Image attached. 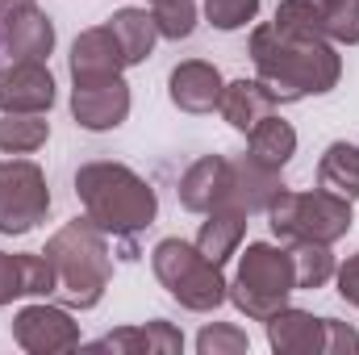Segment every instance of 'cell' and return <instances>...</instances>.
I'll return each instance as SVG.
<instances>
[{
  "label": "cell",
  "mask_w": 359,
  "mask_h": 355,
  "mask_svg": "<svg viewBox=\"0 0 359 355\" xmlns=\"http://www.w3.org/2000/svg\"><path fill=\"white\" fill-rule=\"evenodd\" d=\"M251 63H255V80L276 96V105L322 96L343 80V59L334 42L280 29L276 21L251 34Z\"/></svg>",
  "instance_id": "6da1fadb"
},
{
  "label": "cell",
  "mask_w": 359,
  "mask_h": 355,
  "mask_svg": "<svg viewBox=\"0 0 359 355\" xmlns=\"http://www.w3.org/2000/svg\"><path fill=\"white\" fill-rule=\"evenodd\" d=\"M76 196L109 239H138L159 217V196L151 180H142L134 168L113 159L84 163L76 172Z\"/></svg>",
  "instance_id": "7a4b0ae2"
},
{
  "label": "cell",
  "mask_w": 359,
  "mask_h": 355,
  "mask_svg": "<svg viewBox=\"0 0 359 355\" xmlns=\"http://www.w3.org/2000/svg\"><path fill=\"white\" fill-rule=\"evenodd\" d=\"M50 267H55V297L67 309H96L109 280H113V255H109V234L84 217H72L63 230L50 234L46 251H42Z\"/></svg>",
  "instance_id": "3957f363"
},
{
  "label": "cell",
  "mask_w": 359,
  "mask_h": 355,
  "mask_svg": "<svg viewBox=\"0 0 359 355\" xmlns=\"http://www.w3.org/2000/svg\"><path fill=\"white\" fill-rule=\"evenodd\" d=\"M355 213H351V201L347 196H334L326 188H284L268 209V226L271 234L292 247V243H339L347 239Z\"/></svg>",
  "instance_id": "277c9868"
},
{
  "label": "cell",
  "mask_w": 359,
  "mask_h": 355,
  "mask_svg": "<svg viewBox=\"0 0 359 355\" xmlns=\"http://www.w3.org/2000/svg\"><path fill=\"white\" fill-rule=\"evenodd\" d=\"M151 272L155 280L168 288V297L180 301L184 309L192 314H213L230 301V284L222 276V267L209 264L196 243H184V239H163L155 243L151 251Z\"/></svg>",
  "instance_id": "5b68a950"
},
{
  "label": "cell",
  "mask_w": 359,
  "mask_h": 355,
  "mask_svg": "<svg viewBox=\"0 0 359 355\" xmlns=\"http://www.w3.org/2000/svg\"><path fill=\"white\" fill-rule=\"evenodd\" d=\"M297 293V276L288 247H271V243H247L238 272L230 280V301L238 314H247L251 322H268L276 309L288 305V297Z\"/></svg>",
  "instance_id": "8992f818"
},
{
  "label": "cell",
  "mask_w": 359,
  "mask_h": 355,
  "mask_svg": "<svg viewBox=\"0 0 359 355\" xmlns=\"http://www.w3.org/2000/svg\"><path fill=\"white\" fill-rule=\"evenodd\" d=\"M50 213L46 172L34 159H0V234H29Z\"/></svg>",
  "instance_id": "52a82bcc"
},
{
  "label": "cell",
  "mask_w": 359,
  "mask_h": 355,
  "mask_svg": "<svg viewBox=\"0 0 359 355\" xmlns=\"http://www.w3.org/2000/svg\"><path fill=\"white\" fill-rule=\"evenodd\" d=\"M13 343L29 355H55L84 347L80 322L72 318V309L67 305H46V301H34L13 318Z\"/></svg>",
  "instance_id": "ba28073f"
},
{
  "label": "cell",
  "mask_w": 359,
  "mask_h": 355,
  "mask_svg": "<svg viewBox=\"0 0 359 355\" xmlns=\"http://www.w3.org/2000/svg\"><path fill=\"white\" fill-rule=\"evenodd\" d=\"M130 84L121 76H104V80H80L72 88V117L80 130L92 134H104V130H117L126 117H130Z\"/></svg>",
  "instance_id": "9c48e42d"
},
{
  "label": "cell",
  "mask_w": 359,
  "mask_h": 355,
  "mask_svg": "<svg viewBox=\"0 0 359 355\" xmlns=\"http://www.w3.org/2000/svg\"><path fill=\"white\" fill-rule=\"evenodd\" d=\"M55 105V76L46 63H13L0 72V113H50Z\"/></svg>",
  "instance_id": "30bf717a"
},
{
  "label": "cell",
  "mask_w": 359,
  "mask_h": 355,
  "mask_svg": "<svg viewBox=\"0 0 359 355\" xmlns=\"http://www.w3.org/2000/svg\"><path fill=\"white\" fill-rule=\"evenodd\" d=\"M222 88H226L222 72H217L213 63H205V59H184V63L172 67V76H168V96H172V105H176L180 113H196V117L217 109Z\"/></svg>",
  "instance_id": "8fae6325"
},
{
  "label": "cell",
  "mask_w": 359,
  "mask_h": 355,
  "mask_svg": "<svg viewBox=\"0 0 359 355\" xmlns=\"http://www.w3.org/2000/svg\"><path fill=\"white\" fill-rule=\"evenodd\" d=\"M180 205L188 213H213L230 201V159L226 155H201L180 176Z\"/></svg>",
  "instance_id": "7c38bea8"
},
{
  "label": "cell",
  "mask_w": 359,
  "mask_h": 355,
  "mask_svg": "<svg viewBox=\"0 0 359 355\" xmlns=\"http://www.w3.org/2000/svg\"><path fill=\"white\" fill-rule=\"evenodd\" d=\"M0 34H4V55H8L13 63H25V59L46 63L50 51H55V21H50L38 4H29V8H21V13H13V17H4V21H0Z\"/></svg>",
  "instance_id": "4fadbf2b"
},
{
  "label": "cell",
  "mask_w": 359,
  "mask_h": 355,
  "mask_svg": "<svg viewBox=\"0 0 359 355\" xmlns=\"http://www.w3.org/2000/svg\"><path fill=\"white\" fill-rule=\"evenodd\" d=\"M67 67H72V80L80 84V80L121 76L130 63H126V55H121V46H117L113 29H109V21H104V25H92V29H84V34L72 42Z\"/></svg>",
  "instance_id": "5bb4252c"
},
{
  "label": "cell",
  "mask_w": 359,
  "mask_h": 355,
  "mask_svg": "<svg viewBox=\"0 0 359 355\" xmlns=\"http://www.w3.org/2000/svg\"><path fill=\"white\" fill-rule=\"evenodd\" d=\"M268 343L280 355H326V318H313L309 309H276L268 322Z\"/></svg>",
  "instance_id": "9a60e30c"
},
{
  "label": "cell",
  "mask_w": 359,
  "mask_h": 355,
  "mask_svg": "<svg viewBox=\"0 0 359 355\" xmlns=\"http://www.w3.org/2000/svg\"><path fill=\"white\" fill-rule=\"evenodd\" d=\"M284 192V180L280 172H271L264 163H255L251 155H234L230 159V201L234 209H243L247 217L251 213H268L271 201Z\"/></svg>",
  "instance_id": "2e32d148"
},
{
  "label": "cell",
  "mask_w": 359,
  "mask_h": 355,
  "mask_svg": "<svg viewBox=\"0 0 359 355\" xmlns=\"http://www.w3.org/2000/svg\"><path fill=\"white\" fill-rule=\"evenodd\" d=\"M50 293H55V267L46 255L0 251V305H13L17 297H50Z\"/></svg>",
  "instance_id": "e0dca14e"
},
{
  "label": "cell",
  "mask_w": 359,
  "mask_h": 355,
  "mask_svg": "<svg viewBox=\"0 0 359 355\" xmlns=\"http://www.w3.org/2000/svg\"><path fill=\"white\" fill-rule=\"evenodd\" d=\"M92 351H117V355H176L184 351V335H180L172 322L155 318L147 326H126V330H113L104 339L88 343Z\"/></svg>",
  "instance_id": "ac0fdd59"
},
{
  "label": "cell",
  "mask_w": 359,
  "mask_h": 355,
  "mask_svg": "<svg viewBox=\"0 0 359 355\" xmlns=\"http://www.w3.org/2000/svg\"><path fill=\"white\" fill-rule=\"evenodd\" d=\"M243 239H247V213L234 209V205H222V209L205 213V222H201V230H196V251H201L209 264L226 267L230 255H238Z\"/></svg>",
  "instance_id": "d6986e66"
},
{
  "label": "cell",
  "mask_w": 359,
  "mask_h": 355,
  "mask_svg": "<svg viewBox=\"0 0 359 355\" xmlns=\"http://www.w3.org/2000/svg\"><path fill=\"white\" fill-rule=\"evenodd\" d=\"M280 105H276V96H271L259 80H234V84H226L222 88V100H217V113L234 126V130H255L264 117H271Z\"/></svg>",
  "instance_id": "ffe728a7"
},
{
  "label": "cell",
  "mask_w": 359,
  "mask_h": 355,
  "mask_svg": "<svg viewBox=\"0 0 359 355\" xmlns=\"http://www.w3.org/2000/svg\"><path fill=\"white\" fill-rule=\"evenodd\" d=\"M247 155H251L255 163L271 168V172H284L288 159L297 155V130H292L280 113H271V117H264L255 130H247Z\"/></svg>",
  "instance_id": "44dd1931"
},
{
  "label": "cell",
  "mask_w": 359,
  "mask_h": 355,
  "mask_svg": "<svg viewBox=\"0 0 359 355\" xmlns=\"http://www.w3.org/2000/svg\"><path fill=\"white\" fill-rule=\"evenodd\" d=\"M109 29H113V38H117V46H121V55H126L130 67L147 63L151 51H155V42H159L155 17H151L147 8H134V4H130V8H117V13L109 17Z\"/></svg>",
  "instance_id": "7402d4cb"
},
{
  "label": "cell",
  "mask_w": 359,
  "mask_h": 355,
  "mask_svg": "<svg viewBox=\"0 0 359 355\" xmlns=\"http://www.w3.org/2000/svg\"><path fill=\"white\" fill-rule=\"evenodd\" d=\"M318 188L334 192V196H347L351 205L359 201V147L355 142H330L322 151V163H318Z\"/></svg>",
  "instance_id": "603a6c76"
},
{
  "label": "cell",
  "mask_w": 359,
  "mask_h": 355,
  "mask_svg": "<svg viewBox=\"0 0 359 355\" xmlns=\"http://www.w3.org/2000/svg\"><path fill=\"white\" fill-rule=\"evenodd\" d=\"M50 138L46 113H0V155H34Z\"/></svg>",
  "instance_id": "cb8c5ba5"
},
{
  "label": "cell",
  "mask_w": 359,
  "mask_h": 355,
  "mask_svg": "<svg viewBox=\"0 0 359 355\" xmlns=\"http://www.w3.org/2000/svg\"><path fill=\"white\" fill-rule=\"evenodd\" d=\"M288 260H292V276H297V288H322L326 280H334V255L326 243H292L288 247Z\"/></svg>",
  "instance_id": "d4e9b609"
},
{
  "label": "cell",
  "mask_w": 359,
  "mask_h": 355,
  "mask_svg": "<svg viewBox=\"0 0 359 355\" xmlns=\"http://www.w3.org/2000/svg\"><path fill=\"white\" fill-rule=\"evenodd\" d=\"M330 4H334V0H280L276 25H280V29H292V34L322 38L326 17H330Z\"/></svg>",
  "instance_id": "484cf974"
},
{
  "label": "cell",
  "mask_w": 359,
  "mask_h": 355,
  "mask_svg": "<svg viewBox=\"0 0 359 355\" xmlns=\"http://www.w3.org/2000/svg\"><path fill=\"white\" fill-rule=\"evenodd\" d=\"M196 0H155L151 4V17H155V29H159V38H168V42H184V38H192V29H196Z\"/></svg>",
  "instance_id": "4316f807"
},
{
  "label": "cell",
  "mask_w": 359,
  "mask_h": 355,
  "mask_svg": "<svg viewBox=\"0 0 359 355\" xmlns=\"http://www.w3.org/2000/svg\"><path fill=\"white\" fill-rule=\"evenodd\" d=\"M196 351L201 355H247L251 351V339L243 326L234 322H209L201 335H196Z\"/></svg>",
  "instance_id": "83f0119b"
},
{
  "label": "cell",
  "mask_w": 359,
  "mask_h": 355,
  "mask_svg": "<svg viewBox=\"0 0 359 355\" xmlns=\"http://www.w3.org/2000/svg\"><path fill=\"white\" fill-rule=\"evenodd\" d=\"M205 17H209L213 29L234 34V29H243L259 17V0H205Z\"/></svg>",
  "instance_id": "f1b7e54d"
},
{
  "label": "cell",
  "mask_w": 359,
  "mask_h": 355,
  "mask_svg": "<svg viewBox=\"0 0 359 355\" xmlns=\"http://www.w3.org/2000/svg\"><path fill=\"white\" fill-rule=\"evenodd\" d=\"M322 38L334 46H359V0H334L330 4Z\"/></svg>",
  "instance_id": "f546056e"
},
{
  "label": "cell",
  "mask_w": 359,
  "mask_h": 355,
  "mask_svg": "<svg viewBox=\"0 0 359 355\" xmlns=\"http://www.w3.org/2000/svg\"><path fill=\"white\" fill-rule=\"evenodd\" d=\"M359 351V330L339 322V318H326V355H355Z\"/></svg>",
  "instance_id": "4dcf8cb0"
},
{
  "label": "cell",
  "mask_w": 359,
  "mask_h": 355,
  "mask_svg": "<svg viewBox=\"0 0 359 355\" xmlns=\"http://www.w3.org/2000/svg\"><path fill=\"white\" fill-rule=\"evenodd\" d=\"M334 280H339V297H343L347 305H355V309H359V251L339 267V272H334Z\"/></svg>",
  "instance_id": "1f68e13d"
},
{
  "label": "cell",
  "mask_w": 359,
  "mask_h": 355,
  "mask_svg": "<svg viewBox=\"0 0 359 355\" xmlns=\"http://www.w3.org/2000/svg\"><path fill=\"white\" fill-rule=\"evenodd\" d=\"M34 0H0V21L4 17H13V13H21V8H29Z\"/></svg>",
  "instance_id": "d6a6232c"
},
{
  "label": "cell",
  "mask_w": 359,
  "mask_h": 355,
  "mask_svg": "<svg viewBox=\"0 0 359 355\" xmlns=\"http://www.w3.org/2000/svg\"><path fill=\"white\" fill-rule=\"evenodd\" d=\"M0 59H4V34H0ZM0 72H4V67H0Z\"/></svg>",
  "instance_id": "836d02e7"
},
{
  "label": "cell",
  "mask_w": 359,
  "mask_h": 355,
  "mask_svg": "<svg viewBox=\"0 0 359 355\" xmlns=\"http://www.w3.org/2000/svg\"><path fill=\"white\" fill-rule=\"evenodd\" d=\"M151 4H155V0H151Z\"/></svg>",
  "instance_id": "e575fe53"
}]
</instances>
